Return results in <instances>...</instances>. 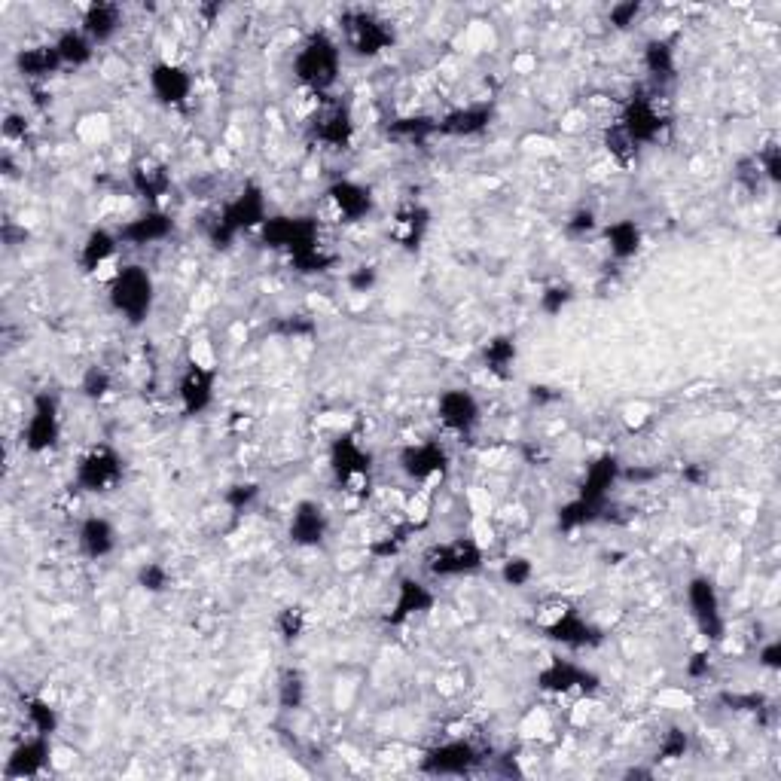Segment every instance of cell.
<instances>
[{
	"mask_svg": "<svg viewBox=\"0 0 781 781\" xmlns=\"http://www.w3.org/2000/svg\"><path fill=\"white\" fill-rule=\"evenodd\" d=\"M339 65H342L339 43L330 34L318 31L303 46H299V52L293 58V74H296L299 83H303L306 92L321 95V92H327L336 83Z\"/></svg>",
	"mask_w": 781,
	"mask_h": 781,
	"instance_id": "cell-1",
	"label": "cell"
},
{
	"mask_svg": "<svg viewBox=\"0 0 781 781\" xmlns=\"http://www.w3.org/2000/svg\"><path fill=\"white\" fill-rule=\"evenodd\" d=\"M266 223V199L260 193V187H248L238 193L223 211L220 217L211 223V245L214 248H229L235 242V235H242L248 229H260Z\"/></svg>",
	"mask_w": 781,
	"mask_h": 781,
	"instance_id": "cell-2",
	"label": "cell"
},
{
	"mask_svg": "<svg viewBox=\"0 0 781 781\" xmlns=\"http://www.w3.org/2000/svg\"><path fill=\"white\" fill-rule=\"evenodd\" d=\"M153 278L144 266H123L110 278V303L132 324H141L153 312Z\"/></svg>",
	"mask_w": 781,
	"mask_h": 781,
	"instance_id": "cell-3",
	"label": "cell"
},
{
	"mask_svg": "<svg viewBox=\"0 0 781 781\" xmlns=\"http://www.w3.org/2000/svg\"><path fill=\"white\" fill-rule=\"evenodd\" d=\"M330 467L336 473V483L348 492L364 498L370 492V473H373V458L370 452L360 446L354 437H339L330 449Z\"/></svg>",
	"mask_w": 781,
	"mask_h": 781,
	"instance_id": "cell-4",
	"label": "cell"
},
{
	"mask_svg": "<svg viewBox=\"0 0 781 781\" xmlns=\"http://www.w3.org/2000/svg\"><path fill=\"white\" fill-rule=\"evenodd\" d=\"M260 235L269 248L287 251L290 260L318 248V220L312 217H266Z\"/></svg>",
	"mask_w": 781,
	"mask_h": 781,
	"instance_id": "cell-5",
	"label": "cell"
},
{
	"mask_svg": "<svg viewBox=\"0 0 781 781\" xmlns=\"http://www.w3.org/2000/svg\"><path fill=\"white\" fill-rule=\"evenodd\" d=\"M123 479V458L110 446H92L77 461V486L83 492H110Z\"/></svg>",
	"mask_w": 781,
	"mask_h": 781,
	"instance_id": "cell-6",
	"label": "cell"
},
{
	"mask_svg": "<svg viewBox=\"0 0 781 781\" xmlns=\"http://www.w3.org/2000/svg\"><path fill=\"white\" fill-rule=\"evenodd\" d=\"M342 31H345V43L357 52V55H382L391 43H394V31L385 19L367 13V10H351L342 16Z\"/></svg>",
	"mask_w": 781,
	"mask_h": 781,
	"instance_id": "cell-7",
	"label": "cell"
},
{
	"mask_svg": "<svg viewBox=\"0 0 781 781\" xmlns=\"http://www.w3.org/2000/svg\"><path fill=\"white\" fill-rule=\"evenodd\" d=\"M373 211V196L367 187L354 184V180H336V184L324 193L321 211H318V223H348V220H360Z\"/></svg>",
	"mask_w": 781,
	"mask_h": 781,
	"instance_id": "cell-8",
	"label": "cell"
},
{
	"mask_svg": "<svg viewBox=\"0 0 781 781\" xmlns=\"http://www.w3.org/2000/svg\"><path fill=\"white\" fill-rule=\"evenodd\" d=\"M425 568L434 577H464V574H473L483 568V550H479L476 540L458 537V540H449V544L434 547L425 559Z\"/></svg>",
	"mask_w": 781,
	"mask_h": 781,
	"instance_id": "cell-9",
	"label": "cell"
},
{
	"mask_svg": "<svg viewBox=\"0 0 781 781\" xmlns=\"http://www.w3.org/2000/svg\"><path fill=\"white\" fill-rule=\"evenodd\" d=\"M687 602H690V614L699 626V632L708 641H720L724 638V611H720V598L717 589L708 577H693L687 586Z\"/></svg>",
	"mask_w": 781,
	"mask_h": 781,
	"instance_id": "cell-10",
	"label": "cell"
},
{
	"mask_svg": "<svg viewBox=\"0 0 781 781\" xmlns=\"http://www.w3.org/2000/svg\"><path fill=\"white\" fill-rule=\"evenodd\" d=\"M62 434V415H58V403L49 394H40L31 406L28 425H25V446L31 452H46L58 443Z\"/></svg>",
	"mask_w": 781,
	"mask_h": 781,
	"instance_id": "cell-11",
	"label": "cell"
},
{
	"mask_svg": "<svg viewBox=\"0 0 781 781\" xmlns=\"http://www.w3.org/2000/svg\"><path fill=\"white\" fill-rule=\"evenodd\" d=\"M449 467V452L440 443H415L406 446L400 455V470L412 483H434Z\"/></svg>",
	"mask_w": 781,
	"mask_h": 781,
	"instance_id": "cell-12",
	"label": "cell"
},
{
	"mask_svg": "<svg viewBox=\"0 0 781 781\" xmlns=\"http://www.w3.org/2000/svg\"><path fill=\"white\" fill-rule=\"evenodd\" d=\"M663 113L656 110V104L650 98H632L626 107H623V116H620V129L632 138V144H650L659 138V132H663Z\"/></svg>",
	"mask_w": 781,
	"mask_h": 781,
	"instance_id": "cell-13",
	"label": "cell"
},
{
	"mask_svg": "<svg viewBox=\"0 0 781 781\" xmlns=\"http://www.w3.org/2000/svg\"><path fill=\"white\" fill-rule=\"evenodd\" d=\"M437 412H440V422L455 431V434H470L479 422V403L470 391L464 388H449L440 394V403H437Z\"/></svg>",
	"mask_w": 781,
	"mask_h": 781,
	"instance_id": "cell-14",
	"label": "cell"
},
{
	"mask_svg": "<svg viewBox=\"0 0 781 781\" xmlns=\"http://www.w3.org/2000/svg\"><path fill=\"white\" fill-rule=\"evenodd\" d=\"M150 89L162 104L180 107L193 95V77L174 62H156L150 71Z\"/></svg>",
	"mask_w": 781,
	"mask_h": 781,
	"instance_id": "cell-15",
	"label": "cell"
},
{
	"mask_svg": "<svg viewBox=\"0 0 781 781\" xmlns=\"http://www.w3.org/2000/svg\"><path fill=\"white\" fill-rule=\"evenodd\" d=\"M479 763V754L470 742H446L431 748L422 760V769L431 775H464Z\"/></svg>",
	"mask_w": 781,
	"mask_h": 781,
	"instance_id": "cell-16",
	"label": "cell"
},
{
	"mask_svg": "<svg viewBox=\"0 0 781 781\" xmlns=\"http://www.w3.org/2000/svg\"><path fill=\"white\" fill-rule=\"evenodd\" d=\"M177 397H180V406H184L187 415L205 412L214 400V370L202 367V364H190L187 373L180 376Z\"/></svg>",
	"mask_w": 781,
	"mask_h": 781,
	"instance_id": "cell-17",
	"label": "cell"
},
{
	"mask_svg": "<svg viewBox=\"0 0 781 781\" xmlns=\"http://www.w3.org/2000/svg\"><path fill=\"white\" fill-rule=\"evenodd\" d=\"M116 251H119V235H113V232H107V229H95V232H89V238L83 242V248H80V263H83V269L89 272V275H116L119 269H113L116 266Z\"/></svg>",
	"mask_w": 781,
	"mask_h": 781,
	"instance_id": "cell-18",
	"label": "cell"
},
{
	"mask_svg": "<svg viewBox=\"0 0 781 781\" xmlns=\"http://www.w3.org/2000/svg\"><path fill=\"white\" fill-rule=\"evenodd\" d=\"M617 479H620V461H617L614 455L595 458V461L586 467V476H583V486H580V495H577V498L586 501V504L602 507L605 498H608V492L617 486Z\"/></svg>",
	"mask_w": 781,
	"mask_h": 781,
	"instance_id": "cell-19",
	"label": "cell"
},
{
	"mask_svg": "<svg viewBox=\"0 0 781 781\" xmlns=\"http://www.w3.org/2000/svg\"><path fill=\"white\" fill-rule=\"evenodd\" d=\"M327 534V513L315 501L296 504L290 516V540L296 547H318Z\"/></svg>",
	"mask_w": 781,
	"mask_h": 781,
	"instance_id": "cell-20",
	"label": "cell"
},
{
	"mask_svg": "<svg viewBox=\"0 0 781 781\" xmlns=\"http://www.w3.org/2000/svg\"><path fill=\"white\" fill-rule=\"evenodd\" d=\"M171 229H174V223L165 211H144L119 229V242L144 248V245H156V242H162V238H168Z\"/></svg>",
	"mask_w": 781,
	"mask_h": 781,
	"instance_id": "cell-21",
	"label": "cell"
},
{
	"mask_svg": "<svg viewBox=\"0 0 781 781\" xmlns=\"http://www.w3.org/2000/svg\"><path fill=\"white\" fill-rule=\"evenodd\" d=\"M431 605H434V592L422 580L406 577L397 586V602H394L391 623H403V620H409L415 614H425V611H431Z\"/></svg>",
	"mask_w": 781,
	"mask_h": 781,
	"instance_id": "cell-22",
	"label": "cell"
},
{
	"mask_svg": "<svg viewBox=\"0 0 781 781\" xmlns=\"http://www.w3.org/2000/svg\"><path fill=\"white\" fill-rule=\"evenodd\" d=\"M595 684V678L589 672H583L574 663H562V659H553V663L540 672V687L550 693H571V690H589Z\"/></svg>",
	"mask_w": 781,
	"mask_h": 781,
	"instance_id": "cell-23",
	"label": "cell"
},
{
	"mask_svg": "<svg viewBox=\"0 0 781 781\" xmlns=\"http://www.w3.org/2000/svg\"><path fill=\"white\" fill-rule=\"evenodd\" d=\"M77 540H80L83 556H89V559H104V556H110L113 547H116V531H113V525H110L104 516H89V519L80 525Z\"/></svg>",
	"mask_w": 781,
	"mask_h": 781,
	"instance_id": "cell-24",
	"label": "cell"
},
{
	"mask_svg": "<svg viewBox=\"0 0 781 781\" xmlns=\"http://www.w3.org/2000/svg\"><path fill=\"white\" fill-rule=\"evenodd\" d=\"M46 739L49 736H37L34 733V739L22 742L13 751L10 763H7V775L10 778H31V775H37L46 766V760H49V742Z\"/></svg>",
	"mask_w": 781,
	"mask_h": 781,
	"instance_id": "cell-25",
	"label": "cell"
},
{
	"mask_svg": "<svg viewBox=\"0 0 781 781\" xmlns=\"http://www.w3.org/2000/svg\"><path fill=\"white\" fill-rule=\"evenodd\" d=\"M315 135L327 147H339V150L348 147L354 138V119H351L348 107H330L327 113H321L315 123Z\"/></svg>",
	"mask_w": 781,
	"mask_h": 781,
	"instance_id": "cell-26",
	"label": "cell"
},
{
	"mask_svg": "<svg viewBox=\"0 0 781 781\" xmlns=\"http://www.w3.org/2000/svg\"><path fill=\"white\" fill-rule=\"evenodd\" d=\"M16 68L28 80H46V77H52L58 68H62V58H58V52H55V43H49V46H28V49H22L16 55Z\"/></svg>",
	"mask_w": 781,
	"mask_h": 781,
	"instance_id": "cell-27",
	"label": "cell"
},
{
	"mask_svg": "<svg viewBox=\"0 0 781 781\" xmlns=\"http://www.w3.org/2000/svg\"><path fill=\"white\" fill-rule=\"evenodd\" d=\"M119 25H123V13H119V7L113 4H92L83 16V34L92 40V43H107Z\"/></svg>",
	"mask_w": 781,
	"mask_h": 781,
	"instance_id": "cell-28",
	"label": "cell"
},
{
	"mask_svg": "<svg viewBox=\"0 0 781 781\" xmlns=\"http://www.w3.org/2000/svg\"><path fill=\"white\" fill-rule=\"evenodd\" d=\"M132 180H135V190L144 196V199H159L168 193L171 187V177H168V168L159 162V159H141L132 171Z\"/></svg>",
	"mask_w": 781,
	"mask_h": 781,
	"instance_id": "cell-29",
	"label": "cell"
},
{
	"mask_svg": "<svg viewBox=\"0 0 781 781\" xmlns=\"http://www.w3.org/2000/svg\"><path fill=\"white\" fill-rule=\"evenodd\" d=\"M489 119H492V107L473 104V107L449 113L437 129L446 132V135H476V132H483L489 126Z\"/></svg>",
	"mask_w": 781,
	"mask_h": 781,
	"instance_id": "cell-30",
	"label": "cell"
},
{
	"mask_svg": "<svg viewBox=\"0 0 781 781\" xmlns=\"http://www.w3.org/2000/svg\"><path fill=\"white\" fill-rule=\"evenodd\" d=\"M547 638H553L559 644H568V647H589V644L598 641V632L577 611H571V614H565L559 623H553L547 629Z\"/></svg>",
	"mask_w": 781,
	"mask_h": 781,
	"instance_id": "cell-31",
	"label": "cell"
},
{
	"mask_svg": "<svg viewBox=\"0 0 781 781\" xmlns=\"http://www.w3.org/2000/svg\"><path fill=\"white\" fill-rule=\"evenodd\" d=\"M55 52L62 58V65L68 68H83L92 62L95 55V43L83 34V31H65L62 37L55 40Z\"/></svg>",
	"mask_w": 781,
	"mask_h": 781,
	"instance_id": "cell-32",
	"label": "cell"
},
{
	"mask_svg": "<svg viewBox=\"0 0 781 781\" xmlns=\"http://www.w3.org/2000/svg\"><path fill=\"white\" fill-rule=\"evenodd\" d=\"M605 235H608V248L617 260H629L641 248V229H638L635 220H617V223L608 226Z\"/></svg>",
	"mask_w": 781,
	"mask_h": 781,
	"instance_id": "cell-33",
	"label": "cell"
},
{
	"mask_svg": "<svg viewBox=\"0 0 781 781\" xmlns=\"http://www.w3.org/2000/svg\"><path fill=\"white\" fill-rule=\"evenodd\" d=\"M428 229V211L425 208H406L397 214L394 220V238L403 245V248H418V242H422V235Z\"/></svg>",
	"mask_w": 781,
	"mask_h": 781,
	"instance_id": "cell-34",
	"label": "cell"
},
{
	"mask_svg": "<svg viewBox=\"0 0 781 781\" xmlns=\"http://www.w3.org/2000/svg\"><path fill=\"white\" fill-rule=\"evenodd\" d=\"M644 68L656 80H672L675 77V52L666 40H650L644 49Z\"/></svg>",
	"mask_w": 781,
	"mask_h": 781,
	"instance_id": "cell-35",
	"label": "cell"
},
{
	"mask_svg": "<svg viewBox=\"0 0 781 781\" xmlns=\"http://www.w3.org/2000/svg\"><path fill=\"white\" fill-rule=\"evenodd\" d=\"M25 714H28V724L37 736H52L55 727H58V714L49 702L43 699H28L25 705Z\"/></svg>",
	"mask_w": 781,
	"mask_h": 781,
	"instance_id": "cell-36",
	"label": "cell"
},
{
	"mask_svg": "<svg viewBox=\"0 0 781 781\" xmlns=\"http://www.w3.org/2000/svg\"><path fill=\"white\" fill-rule=\"evenodd\" d=\"M516 360V342L510 336H498L486 345V364L492 373H507V367H513Z\"/></svg>",
	"mask_w": 781,
	"mask_h": 781,
	"instance_id": "cell-37",
	"label": "cell"
},
{
	"mask_svg": "<svg viewBox=\"0 0 781 781\" xmlns=\"http://www.w3.org/2000/svg\"><path fill=\"white\" fill-rule=\"evenodd\" d=\"M278 699H281L284 708H299V705H303V699H306V678H303V672L287 669V672L281 675Z\"/></svg>",
	"mask_w": 781,
	"mask_h": 781,
	"instance_id": "cell-38",
	"label": "cell"
},
{
	"mask_svg": "<svg viewBox=\"0 0 781 781\" xmlns=\"http://www.w3.org/2000/svg\"><path fill=\"white\" fill-rule=\"evenodd\" d=\"M598 510L602 507H595V504H586V501H580V498H574L571 504H565L562 507V513H559V528H580V525H586V522H592L595 516H598Z\"/></svg>",
	"mask_w": 781,
	"mask_h": 781,
	"instance_id": "cell-39",
	"label": "cell"
},
{
	"mask_svg": "<svg viewBox=\"0 0 781 781\" xmlns=\"http://www.w3.org/2000/svg\"><path fill=\"white\" fill-rule=\"evenodd\" d=\"M608 150H611V156L614 159H620L623 165H629L635 156H638V147L632 144V138L620 129V123L608 132Z\"/></svg>",
	"mask_w": 781,
	"mask_h": 781,
	"instance_id": "cell-40",
	"label": "cell"
},
{
	"mask_svg": "<svg viewBox=\"0 0 781 781\" xmlns=\"http://www.w3.org/2000/svg\"><path fill=\"white\" fill-rule=\"evenodd\" d=\"M501 577H504L507 586H525V583L534 577V565H531L528 559H522V556H513V559L504 562Z\"/></svg>",
	"mask_w": 781,
	"mask_h": 781,
	"instance_id": "cell-41",
	"label": "cell"
},
{
	"mask_svg": "<svg viewBox=\"0 0 781 781\" xmlns=\"http://www.w3.org/2000/svg\"><path fill=\"white\" fill-rule=\"evenodd\" d=\"M437 126L434 123H428V119H397V123L391 126V132L394 135H403V138H409V141H422L425 135H431Z\"/></svg>",
	"mask_w": 781,
	"mask_h": 781,
	"instance_id": "cell-42",
	"label": "cell"
},
{
	"mask_svg": "<svg viewBox=\"0 0 781 781\" xmlns=\"http://www.w3.org/2000/svg\"><path fill=\"white\" fill-rule=\"evenodd\" d=\"M110 385H113V382H110L107 370H101V367H92V370L83 376V385H80V388H83V394H86L89 400H101V397L110 391Z\"/></svg>",
	"mask_w": 781,
	"mask_h": 781,
	"instance_id": "cell-43",
	"label": "cell"
},
{
	"mask_svg": "<svg viewBox=\"0 0 781 781\" xmlns=\"http://www.w3.org/2000/svg\"><path fill=\"white\" fill-rule=\"evenodd\" d=\"M138 583L147 589V592H162L168 586V568L159 565V562H150L138 571Z\"/></svg>",
	"mask_w": 781,
	"mask_h": 781,
	"instance_id": "cell-44",
	"label": "cell"
},
{
	"mask_svg": "<svg viewBox=\"0 0 781 781\" xmlns=\"http://www.w3.org/2000/svg\"><path fill=\"white\" fill-rule=\"evenodd\" d=\"M278 629H281L284 641H296L299 635H303V629H306V617H303V611H299V608H287V611H281V617H278Z\"/></svg>",
	"mask_w": 781,
	"mask_h": 781,
	"instance_id": "cell-45",
	"label": "cell"
},
{
	"mask_svg": "<svg viewBox=\"0 0 781 781\" xmlns=\"http://www.w3.org/2000/svg\"><path fill=\"white\" fill-rule=\"evenodd\" d=\"M568 303H571V287H550L540 296V306H544L547 315H559Z\"/></svg>",
	"mask_w": 781,
	"mask_h": 781,
	"instance_id": "cell-46",
	"label": "cell"
},
{
	"mask_svg": "<svg viewBox=\"0 0 781 781\" xmlns=\"http://www.w3.org/2000/svg\"><path fill=\"white\" fill-rule=\"evenodd\" d=\"M638 13H641V4H635V0H626V4L611 7V16H608V19H611L614 28H629V25H635Z\"/></svg>",
	"mask_w": 781,
	"mask_h": 781,
	"instance_id": "cell-47",
	"label": "cell"
},
{
	"mask_svg": "<svg viewBox=\"0 0 781 781\" xmlns=\"http://www.w3.org/2000/svg\"><path fill=\"white\" fill-rule=\"evenodd\" d=\"M257 486L254 483H245V486H232L229 489V495H226V504L232 507V510H245L254 498H257Z\"/></svg>",
	"mask_w": 781,
	"mask_h": 781,
	"instance_id": "cell-48",
	"label": "cell"
},
{
	"mask_svg": "<svg viewBox=\"0 0 781 781\" xmlns=\"http://www.w3.org/2000/svg\"><path fill=\"white\" fill-rule=\"evenodd\" d=\"M684 751H687V736H684L681 730H672V733H666V739H663V748H659V754H663V760H678V757H684Z\"/></svg>",
	"mask_w": 781,
	"mask_h": 781,
	"instance_id": "cell-49",
	"label": "cell"
},
{
	"mask_svg": "<svg viewBox=\"0 0 781 781\" xmlns=\"http://www.w3.org/2000/svg\"><path fill=\"white\" fill-rule=\"evenodd\" d=\"M757 165H760V171H766L769 180H778V177H781V159H778V150H775V147H769V150L760 156Z\"/></svg>",
	"mask_w": 781,
	"mask_h": 781,
	"instance_id": "cell-50",
	"label": "cell"
},
{
	"mask_svg": "<svg viewBox=\"0 0 781 781\" xmlns=\"http://www.w3.org/2000/svg\"><path fill=\"white\" fill-rule=\"evenodd\" d=\"M760 663H763L766 669H778V663H781V644H778V641H772V644L763 647Z\"/></svg>",
	"mask_w": 781,
	"mask_h": 781,
	"instance_id": "cell-51",
	"label": "cell"
},
{
	"mask_svg": "<svg viewBox=\"0 0 781 781\" xmlns=\"http://www.w3.org/2000/svg\"><path fill=\"white\" fill-rule=\"evenodd\" d=\"M373 281H376V275H373V269H367V266H360V269L351 275V287H354V290H367V287H373Z\"/></svg>",
	"mask_w": 781,
	"mask_h": 781,
	"instance_id": "cell-52",
	"label": "cell"
},
{
	"mask_svg": "<svg viewBox=\"0 0 781 781\" xmlns=\"http://www.w3.org/2000/svg\"><path fill=\"white\" fill-rule=\"evenodd\" d=\"M4 132H7V138H19V135H25V119L16 116V113H10V116H7V123H4Z\"/></svg>",
	"mask_w": 781,
	"mask_h": 781,
	"instance_id": "cell-53",
	"label": "cell"
},
{
	"mask_svg": "<svg viewBox=\"0 0 781 781\" xmlns=\"http://www.w3.org/2000/svg\"><path fill=\"white\" fill-rule=\"evenodd\" d=\"M592 226H595V217H592L589 211H580V214H577V217L568 223V229H571V232H589Z\"/></svg>",
	"mask_w": 781,
	"mask_h": 781,
	"instance_id": "cell-54",
	"label": "cell"
},
{
	"mask_svg": "<svg viewBox=\"0 0 781 781\" xmlns=\"http://www.w3.org/2000/svg\"><path fill=\"white\" fill-rule=\"evenodd\" d=\"M708 672V653H696L690 663V675H705Z\"/></svg>",
	"mask_w": 781,
	"mask_h": 781,
	"instance_id": "cell-55",
	"label": "cell"
}]
</instances>
